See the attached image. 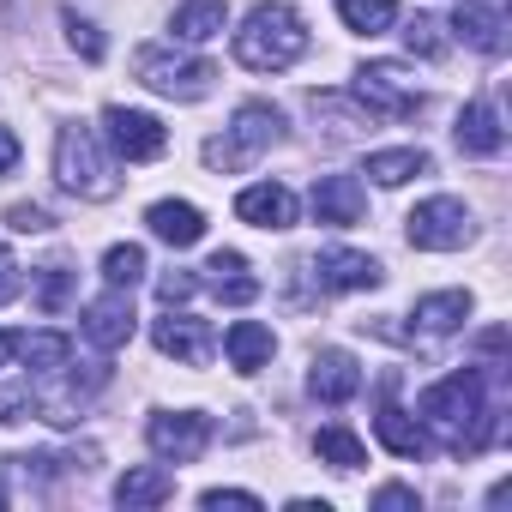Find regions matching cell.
<instances>
[{
    "mask_svg": "<svg viewBox=\"0 0 512 512\" xmlns=\"http://www.w3.org/2000/svg\"><path fill=\"white\" fill-rule=\"evenodd\" d=\"M13 356H19V338H13V332H7V326H0V368H7V362H13Z\"/></svg>",
    "mask_w": 512,
    "mask_h": 512,
    "instance_id": "cell-41",
    "label": "cell"
},
{
    "mask_svg": "<svg viewBox=\"0 0 512 512\" xmlns=\"http://www.w3.org/2000/svg\"><path fill=\"white\" fill-rule=\"evenodd\" d=\"M109 380V362H61L55 374H37L31 380V398H37V416L43 422H73Z\"/></svg>",
    "mask_w": 512,
    "mask_h": 512,
    "instance_id": "cell-5",
    "label": "cell"
},
{
    "mask_svg": "<svg viewBox=\"0 0 512 512\" xmlns=\"http://www.w3.org/2000/svg\"><path fill=\"white\" fill-rule=\"evenodd\" d=\"M235 217L253 229H290L296 223V193L284 181H253L235 193Z\"/></svg>",
    "mask_w": 512,
    "mask_h": 512,
    "instance_id": "cell-15",
    "label": "cell"
},
{
    "mask_svg": "<svg viewBox=\"0 0 512 512\" xmlns=\"http://www.w3.org/2000/svg\"><path fill=\"white\" fill-rule=\"evenodd\" d=\"M73 284H79V272H73L67 260L43 266V278H37V308H43V314H61V308L73 302Z\"/></svg>",
    "mask_w": 512,
    "mask_h": 512,
    "instance_id": "cell-31",
    "label": "cell"
},
{
    "mask_svg": "<svg viewBox=\"0 0 512 512\" xmlns=\"http://www.w3.org/2000/svg\"><path fill=\"white\" fill-rule=\"evenodd\" d=\"M0 506H7V494H0Z\"/></svg>",
    "mask_w": 512,
    "mask_h": 512,
    "instance_id": "cell-42",
    "label": "cell"
},
{
    "mask_svg": "<svg viewBox=\"0 0 512 512\" xmlns=\"http://www.w3.org/2000/svg\"><path fill=\"white\" fill-rule=\"evenodd\" d=\"M356 97L368 103V115H392V121H404V115H416L428 97L416 91V79L398 67V61H368V67H356Z\"/></svg>",
    "mask_w": 512,
    "mask_h": 512,
    "instance_id": "cell-9",
    "label": "cell"
},
{
    "mask_svg": "<svg viewBox=\"0 0 512 512\" xmlns=\"http://www.w3.org/2000/svg\"><path fill=\"white\" fill-rule=\"evenodd\" d=\"M55 181L79 199H115L121 175H115V157L103 151V133L85 127V121H67L55 133Z\"/></svg>",
    "mask_w": 512,
    "mask_h": 512,
    "instance_id": "cell-3",
    "label": "cell"
},
{
    "mask_svg": "<svg viewBox=\"0 0 512 512\" xmlns=\"http://www.w3.org/2000/svg\"><path fill=\"white\" fill-rule=\"evenodd\" d=\"M199 506H205V512H223V506H235V512H260V494H247V488H205Z\"/></svg>",
    "mask_w": 512,
    "mask_h": 512,
    "instance_id": "cell-34",
    "label": "cell"
},
{
    "mask_svg": "<svg viewBox=\"0 0 512 512\" xmlns=\"http://www.w3.org/2000/svg\"><path fill=\"white\" fill-rule=\"evenodd\" d=\"M404 235H410V247H422V253H458V247L476 241V217H470L464 199L434 193V199H422V205L404 217Z\"/></svg>",
    "mask_w": 512,
    "mask_h": 512,
    "instance_id": "cell-7",
    "label": "cell"
},
{
    "mask_svg": "<svg viewBox=\"0 0 512 512\" xmlns=\"http://www.w3.org/2000/svg\"><path fill=\"white\" fill-rule=\"evenodd\" d=\"M25 290V272H19V260H13V247H0V302H13Z\"/></svg>",
    "mask_w": 512,
    "mask_h": 512,
    "instance_id": "cell-39",
    "label": "cell"
},
{
    "mask_svg": "<svg viewBox=\"0 0 512 512\" xmlns=\"http://www.w3.org/2000/svg\"><path fill=\"white\" fill-rule=\"evenodd\" d=\"M416 422L428 434H440L446 452H470L482 440V422H488V392H482V374L476 368H458L446 380H434L422 398H416Z\"/></svg>",
    "mask_w": 512,
    "mask_h": 512,
    "instance_id": "cell-1",
    "label": "cell"
},
{
    "mask_svg": "<svg viewBox=\"0 0 512 512\" xmlns=\"http://www.w3.org/2000/svg\"><path fill=\"white\" fill-rule=\"evenodd\" d=\"M428 169H434V157H428V151H416V145L368 151V175H374L380 187H404V181H416V175H428Z\"/></svg>",
    "mask_w": 512,
    "mask_h": 512,
    "instance_id": "cell-26",
    "label": "cell"
},
{
    "mask_svg": "<svg viewBox=\"0 0 512 512\" xmlns=\"http://www.w3.org/2000/svg\"><path fill=\"white\" fill-rule=\"evenodd\" d=\"M145 278V247L139 241H115L109 253H103V284L109 290H133Z\"/></svg>",
    "mask_w": 512,
    "mask_h": 512,
    "instance_id": "cell-30",
    "label": "cell"
},
{
    "mask_svg": "<svg viewBox=\"0 0 512 512\" xmlns=\"http://www.w3.org/2000/svg\"><path fill=\"white\" fill-rule=\"evenodd\" d=\"M13 169H19V139H13V127H0V181Z\"/></svg>",
    "mask_w": 512,
    "mask_h": 512,
    "instance_id": "cell-40",
    "label": "cell"
},
{
    "mask_svg": "<svg viewBox=\"0 0 512 512\" xmlns=\"http://www.w3.org/2000/svg\"><path fill=\"white\" fill-rule=\"evenodd\" d=\"M314 452H320V464H332V470H362V464H368V446H362L344 422L320 428V434H314Z\"/></svg>",
    "mask_w": 512,
    "mask_h": 512,
    "instance_id": "cell-27",
    "label": "cell"
},
{
    "mask_svg": "<svg viewBox=\"0 0 512 512\" xmlns=\"http://www.w3.org/2000/svg\"><path fill=\"white\" fill-rule=\"evenodd\" d=\"M145 446H151L163 464H193V458L211 446V416H205V410H151Z\"/></svg>",
    "mask_w": 512,
    "mask_h": 512,
    "instance_id": "cell-8",
    "label": "cell"
},
{
    "mask_svg": "<svg viewBox=\"0 0 512 512\" xmlns=\"http://www.w3.org/2000/svg\"><path fill=\"white\" fill-rule=\"evenodd\" d=\"M25 416H37L31 380H13V386H0V422H25Z\"/></svg>",
    "mask_w": 512,
    "mask_h": 512,
    "instance_id": "cell-33",
    "label": "cell"
},
{
    "mask_svg": "<svg viewBox=\"0 0 512 512\" xmlns=\"http://www.w3.org/2000/svg\"><path fill=\"white\" fill-rule=\"evenodd\" d=\"M103 139H109V151H115L121 163H151V157L169 151L163 121L145 115V109H127V103H109V109H103Z\"/></svg>",
    "mask_w": 512,
    "mask_h": 512,
    "instance_id": "cell-10",
    "label": "cell"
},
{
    "mask_svg": "<svg viewBox=\"0 0 512 512\" xmlns=\"http://www.w3.org/2000/svg\"><path fill=\"white\" fill-rule=\"evenodd\" d=\"M145 223H151V235L169 241V247H193V241L205 235V211L187 205V199H157V205L145 211Z\"/></svg>",
    "mask_w": 512,
    "mask_h": 512,
    "instance_id": "cell-20",
    "label": "cell"
},
{
    "mask_svg": "<svg viewBox=\"0 0 512 512\" xmlns=\"http://www.w3.org/2000/svg\"><path fill=\"white\" fill-rule=\"evenodd\" d=\"M7 223H13L19 235H49V229H55V217H49L43 205H13V211H7Z\"/></svg>",
    "mask_w": 512,
    "mask_h": 512,
    "instance_id": "cell-36",
    "label": "cell"
},
{
    "mask_svg": "<svg viewBox=\"0 0 512 512\" xmlns=\"http://www.w3.org/2000/svg\"><path fill=\"white\" fill-rule=\"evenodd\" d=\"M61 25H67V43H73L85 61H103V37H97V25H91V19H79V13H61Z\"/></svg>",
    "mask_w": 512,
    "mask_h": 512,
    "instance_id": "cell-32",
    "label": "cell"
},
{
    "mask_svg": "<svg viewBox=\"0 0 512 512\" xmlns=\"http://www.w3.org/2000/svg\"><path fill=\"white\" fill-rule=\"evenodd\" d=\"M169 31H175V43L199 49V43H211V37L229 31V13H223V0H181L175 19H169Z\"/></svg>",
    "mask_w": 512,
    "mask_h": 512,
    "instance_id": "cell-22",
    "label": "cell"
},
{
    "mask_svg": "<svg viewBox=\"0 0 512 512\" xmlns=\"http://www.w3.org/2000/svg\"><path fill=\"white\" fill-rule=\"evenodd\" d=\"M193 290H199V278H193V272H163V278H157V296H163V308H181Z\"/></svg>",
    "mask_w": 512,
    "mask_h": 512,
    "instance_id": "cell-37",
    "label": "cell"
},
{
    "mask_svg": "<svg viewBox=\"0 0 512 512\" xmlns=\"http://www.w3.org/2000/svg\"><path fill=\"white\" fill-rule=\"evenodd\" d=\"M416 332H428V338H446V332H458L464 320H470V290H434V296H422L416 302Z\"/></svg>",
    "mask_w": 512,
    "mask_h": 512,
    "instance_id": "cell-24",
    "label": "cell"
},
{
    "mask_svg": "<svg viewBox=\"0 0 512 512\" xmlns=\"http://www.w3.org/2000/svg\"><path fill=\"white\" fill-rule=\"evenodd\" d=\"M404 43H410L416 55H440V49H446V43H440V25H434V19H410V25H404Z\"/></svg>",
    "mask_w": 512,
    "mask_h": 512,
    "instance_id": "cell-35",
    "label": "cell"
},
{
    "mask_svg": "<svg viewBox=\"0 0 512 512\" xmlns=\"http://www.w3.org/2000/svg\"><path fill=\"white\" fill-rule=\"evenodd\" d=\"M374 434H380V446L398 452V458H422V452H428V428H422L410 410L392 404V386H386V404H380V416H374Z\"/></svg>",
    "mask_w": 512,
    "mask_h": 512,
    "instance_id": "cell-21",
    "label": "cell"
},
{
    "mask_svg": "<svg viewBox=\"0 0 512 512\" xmlns=\"http://www.w3.org/2000/svg\"><path fill=\"white\" fill-rule=\"evenodd\" d=\"M338 19L356 37H380V31L398 25V7H392V0H338Z\"/></svg>",
    "mask_w": 512,
    "mask_h": 512,
    "instance_id": "cell-28",
    "label": "cell"
},
{
    "mask_svg": "<svg viewBox=\"0 0 512 512\" xmlns=\"http://www.w3.org/2000/svg\"><path fill=\"white\" fill-rule=\"evenodd\" d=\"M151 344L163 356L187 362V368H205L217 356V332L205 320H193V314H175V308H163V320H151Z\"/></svg>",
    "mask_w": 512,
    "mask_h": 512,
    "instance_id": "cell-11",
    "label": "cell"
},
{
    "mask_svg": "<svg viewBox=\"0 0 512 512\" xmlns=\"http://www.w3.org/2000/svg\"><path fill=\"white\" fill-rule=\"evenodd\" d=\"M308 55V19L284 0H260L241 25H235V61L247 73H284Z\"/></svg>",
    "mask_w": 512,
    "mask_h": 512,
    "instance_id": "cell-2",
    "label": "cell"
},
{
    "mask_svg": "<svg viewBox=\"0 0 512 512\" xmlns=\"http://www.w3.org/2000/svg\"><path fill=\"white\" fill-rule=\"evenodd\" d=\"M19 356H25L31 374H55V368L73 356V338H61V332H25V338H19Z\"/></svg>",
    "mask_w": 512,
    "mask_h": 512,
    "instance_id": "cell-29",
    "label": "cell"
},
{
    "mask_svg": "<svg viewBox=\"0 0 512 512\" xmlns=\"http://www.w3.org/2000/svg\"><path fill=\"white\" fill-rule=\"evenodd\" d=\"M308 392H314L320 404H350V398L362 392V362H356L350 350H320L314 368H308Z\"/></svg>",
    "mask_w": 512,
    "mask_h": 512,
    "instance_id": "cell-17",
    "label": "cell"
},
{
    "mask_svg": "<svg viewBox=\"0 0 512 512\" xmlns=\"http://www.w3.org/2000/svg\"><path fill=\"white\" fill-rule=\"evenodd\" d=\"M278 139H284V115H278L272 103H241L235 121L223 127V139L205 145V163L223 169V175H235V169H247L260 151H272Z\"/></svg>",
    "mask_w": 512,
    "mask_h": 512,
    "instance_id": "cell-4",
    "label": "cell"
},
{
    "mask_svg": "<svg viewBox=\"0 0 512 512\" xmlns=\"http://www.w3.org/2000/svg\"><path fill=\"white\" fill-rule=\"evenodd\" d=\"M272 350H278V338H272V326H260V320H235V326L223 332V356H229L235 374H260V368L272 362Z\"/></svg>",
    "mask_w": 512,
    "mask_h": 512,
    "instance_id": "cell-19",
    "label": "cell"
},
{
    "mask_svg": "<svg viewBox=\"0 0 512 512\" xmlns=\"http://www.w3.org/2000/svg\"><path fill=\"white\" fill-rule=\"evenodd\" d=\"M314 278H320V290L350 296V290H380L386 266L374 260V253H356V247H326L320 260H314Z\"/></svg>",
    "mask_w": 512,
    "mask_h": 512,
    "instance_id": "cell-12",
    "label": "cell"
},
{
    "mask_svg": "<svg viewBox=\"0 0 512 512\" xmlns=\"http://www.w3.org/2000/svg\"><path fill=\"white\" fill-rule=\"evenodd\" d=\"M374 506H380V512H416L422 500H416V488H404V482H386V488L374 494Z\"/></svg>",
    "mask_w": 512,
    "mask_h": 512,
    "instance_id": "cell-38",
    "label": "cell"
},
{
    "mask_svg": "<svg viewBox=\"0 0 512 512\" xmlns=\"http://www.w3.org/2000/svg\"><path fill=\"white\" fill-rule=\"evenodd\" d=\"M85 338L97 344V350H121L127 338H133V290H103L97 302H85Z\"/></svg>",
    "mask_w": 512,
    "mask_h": 512,
    "instance_id": "cell-13",
    "label": "cell"
},
{
    "mask_svg": "<svg viewBox=\"0 0 512 512\" xmlns=\"http://www.w3.org/2000/svg\"><path fill=\"white\" fill-rule=\"evenodd\" d=\"M205 290H211L217 302H229V308H247L253 296H260V278H253L247 253H235V247H217L211 260H205Z\"/></svg>",
    "mask_w": 512,
    "mask_h": 512,
    "instance_id": "cell-16",
    "label": "cell"
},
{
    "mask_svg": "<svg viewBox=\"0 0 512 512\" xmlns=\"http://www.w3.org/2000/svg\"><path fill=\"white\" fill-rule=\"evenodd\" d=\"M308 205H314V217H320L326 229H350V223H362L368 193H362L356 175H320L314 193H308Z\"/></svg>",
    "mask_w": 512,
    "mask_h": 512,
    "instance_id": "cell-14",
    "label": "cell"
},
{
    "mask_svg": "<svg viewBox=\"0 0 512 512\" xmlns=\"http://www.w3.org/2000/svg\"><path fill=\"white\" fill-rule=\"evenodd\" d=\"M133 73H139L145 91H157V97H169V103H199V97L211 91V79H217L211 61H199V55H175V49H139Z\"/></svg>",
    "mask_w": 512,
    "mask_h": 512,
    "instance_id": "cell-6",
    "label": "cell"
},
{
    "mask_svg": "<svg viewBox=\"0 0 512 512\" xmlns=\"http://www.w3.org/2000/svg\"><path fill=\"white\" fill-rule=\"evenodd\" d=\"M175 494V476L163 470V464H139V470H127L121 482H115V506H127V512H151V506H163Z\"/></svg>",
    "mask_w": 512,
    "mask_h": 512,
    "instance_id": "cell-23",
    "label": "cell"
},
{
    "mask_svg": "<svg viewBox=\"0 0 512 512\" xmlns=\"http://www.w3.org/2000/svg\"><path fill=\"white\" fill-rule=\"evenodd\" d=\"M452 31H458V43H470L482 55L506 49V13L494 7V0H458V7H452Z\"/></svg>",
    "mask_w": 512,
    "mask_h": 512,
    "instance_id": "cell-18",
    "label": "cell"
},
{
    "mask_svg": "<svg viewBox=\"0 0 512 512\" xmlns=\"http://www.w3.org/2000/svg\"><path fill=\"white\" fill-rule=\"evenodd\" d=\"M500 145H506V127H500L494 103H470V109L458 115V151H464V157H494Z\"/></svg>",
    "mask_w": 512,
    "mask_h": 512,
    "instance_id": "cell-25",
    "label": "cell"
}]
</instances>
